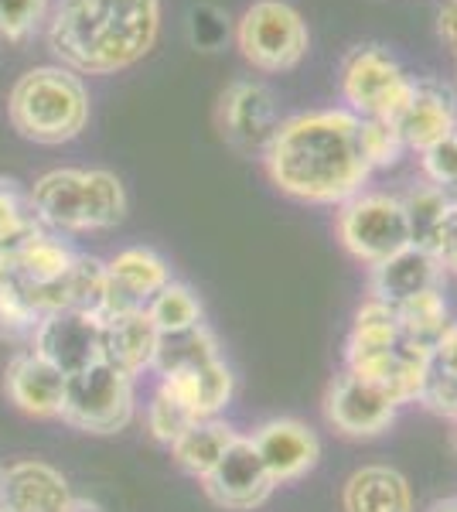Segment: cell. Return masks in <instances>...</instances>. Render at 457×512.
<instances>
[{"label":"cell","instance_id":"6da1fadb","mask_svg":"<svg viewBox=\"0 0 457 512\" xmlns=\"http://www.w3.org/2000/svg\"><path fill=\"white\" fill-rule=\"evenodd\" d=\"M263 168L280 195L307 205H345L369 181L362 154V117L345 106L280 120Z\"/></svg>","mask_w":457,"mask_h":512},{"label":"cell","instance_id":"7a4b0ae2","mask_svg":"<svg viewBox=\"0 0 457 512\" xmlns=\"http://www.w3.org/2000/svg\"><path fill=\"white\" fill-rule=\"evenodd\" d=\"M161 0H55L45 21L48 52L76 76H116L151 55Z\"/></svg>","mask_w":457,"mask_h":512},{"label":"cell","instance_id":"3957f363","mask_svg":"<svg viewBox=\"0 0 457 512\" xmlns=\"http://www.w3.org/2000/svg\"><path fill=\"white\" fill-rule=\"evenodd\" d=\"M427 345L403 335L396 308L382 301H365L355 311L352 332L345 342V369L376 383L396 407L417 403L427 373Z\"/></svg>","mask_w":457,"mask_h":512},{"label":"cell","instance_id":"277c9868","mask_svg":"<svg viewBox=\"0 0 457 512\" xmlns=\"http://www.w3.org/2000/svg\"><path fill=\"white\" fill-rule=\"evenodd\" d=\"M31 192L41 229L52 233H99L127 219L130 198L123 181L106 168H55L45 171Z\"/></svg>","mask_w":457,"mask_h":512},{"label":"cell","instance_id":"5b68a950","mask_svg":"<svg viewBox=\"0 0 457 512\" xmlns=\"http://www.w3.org/2000/svg\"><path fill=\"white\" fill-rule=\"evenodd\" d=\"M7 117L18 137L41 147L76 140L89 123L86 82L65 65H35L11 86Z\"/></svg>","mask_w":457,"mask_h":512},{"label":"cell","instance_id":"8992f818","mask_svg":"<svg viewBox=\"0 0 457 512\" xmlns=\"http://www.w3.org/2000/svg\"><path fill=\"white\" fill-rule=\"evenodd\" d=\"M236 48L256 72H290L311 52V31L287 0H253L236 21Z\"/></svg>","mask_w":457,"mask_h":512},{"label":"cell","instance_id":"52a82bcc","mask_svg":"<svg viewBox=\"0 0 457 512\" xmlns=\"http://www.w3.org/2000/svg\"><path fill=\"white\" fill-rule=\"evenodd\" d=\"M137 414L134 379L113 369L110 362L82 369L76 376H65L62 417L69 427L86 434H120L130 427Z\"/></svg>","mask_w":457,"mask_h":512},{"label":"cell","instance_id":"ba28073f","mask_svg":"<svg viewBox=\"0 0 457 512\" xmlns=\"http://www.w3.org/2000/svg\"><path fill=\"white\" fill-rule=\"evenodd\" d=\"M413 89H417V79L406 76L393 52L382 45H359L342 65L345 110H352L362 120L393 123L410 103Z\"/></svg>","mask_w":457,"mask_h":512},{"label":"cell","instance_id":"9c48e42d","mask_svg":"<svg viewBox=\"0 0 457 512\" xmlns=\"http://www.w3.org/2000/svg\"><path fill=\"white\" fill-rule=\"evenodd\" d=\"M338 209H342L338 212V239L348 256H355L365 267H376L413 243L410 219L396 195L359 192Z\"/></svg>","mask_w":457,"mask_h":512},{"label":"cell","instance_id":"30bf717a","mask_svg":"<svg viewBox=\"0 0 457 512\" xmlns=\"http://www.w3.org/2000/svg\"><path fill=\"white\" fill-rule=\"evenodd\" d=\"M280 103L277 93L260 79H236L222 89L215 123L222 140L243 158H263L273 134L280 127Z\"/></svg>","mask_w":457,"mask_h":512},{"label":"cell","instance_id":"8fae6325","mask_svg":"<svg viewBox=\"0 0 457 512\" xmlns=\"http://www.w3.org/2000/svg\"><path fill=\"white\" fill-rule=\"evenodd\" d=\"M396 414H400V407L376 383L348 373V369L338 379H331L328 393H324V420L352 441H369V437L386 434Z\"/></svg>","mask_w":457,"mask_h":512},{"label":"cell","instance_id":"7c38bea8","mask_svg":"<svg viewBox=\"0 0 457 512\" xmlns=\"http://www.w3.org/2000/svg\"><path fill=\"white\" fill-rule=\"evenodd\" d=\"M205 495L226 512H253L267 506L270 495L277 492L267 465L260 461V454L249 444L246 434H239L229 444V451L219 458V465L202 478Z\"/></svg>","mask_w":457,"mask_h":512},{"label":"cell","instance_id":"4fadbf2b","mask_svg":"<svg viewBox=\"0 0 457 512\" xmlns=\"http://www.w3.org/2000/svg\"><path fill=\"white\" fill-rule=\"evenodd\" d=\"M249 444L267 465L273 485H290L311 475L321 461V437L297 417H273L249 434Z\"/></svg>","mask_w":457,"mask_h":512},{"label":"cell","instance_id":"5bb4252c","mask_svg":"<svg viewBox=\"0 0 457 512\" xmlns=\"http://www.w3.org/2000/svg\"><path fill=\"white\" fill-rule=\"evenodd\" d=\"M31 352L52 362L62 376H76L103 362V325L89 315H76V311H55V315L41 318Z\"/></svg>","mask_w":457,"mask_h":512},{"label":"cell","instance_id":"9a60e30c","mask_svg":"<svg viewBox=\"0 0 457 512\" xmlns=\"http://www.w3.org/2000/svg\"><path fill=\"white\" fill-rule=\"evenodd\" d=\"M106 274H110V301H106L103 321L116 315H127V311L147 308V301L171 284V267L161 253L151 246H127L106 263Z\"/></svg>","mask_w":457,"mask_h":512},{"label":"cell","instance_id":"2e32d148","mask_svg":"<svg viewBox=\"0 0 457 512\" xmlns=\"http://www.w3.org/2000/svg\"><path fill=\"white\" fill-rule=\"evenodd\" d=\"M444 277L447 274L437 263V256L427 246L410 243L406 250L389 256V260L369 267V297L396 308V304L410 301V297H417L423 291L444 287Z\"/></svg>","mask_w":457,"mask_h":512},{"label":"cell","instance_id":"e0dca14e","mask_svg":"<svg viewBox=\"0 0 457 512\" xmlns=\"http://www.w3.org/2000/svg\"><path fill=\"white\" fill-rule=\"evenodd\" d=\"M4 390H7V400L28 417L52 420L62 414L65 376L58 373L52 362H45L31 349H21L11 362H7Z\"/></svg>","mask_w":457,"mask_h":512},{"label":"cell","instance_id":"ac0fdd59","mask_svg":"<svg viewBox=\"0 0 457 512\" xmlns=\"http://www.w3.org/2000/svg\"><path fill=\"white\" fill-rule=\"evenodd\" d=\"M457 123V103L440 82L417 79L410 103L400 110V117L393 120L396 134L403 137L406 151H430L434 144H440L444 137L454 134Z\"/></svg>","mask_w":457,"mask_h":512},{"label":"cell","instance_id":"d6986e66","mask_svg":"<svg viewBox=\"0 0 457 512\" xmlns=\"http://www.w3.org/2000/svg\"><path fill=\"white\" fill-rule=\"evenodd\" d=\"M72 499L69 482L58 468L45 461H14L4 465L0 478V502L4 512H62Z\"/></svg>","mask_w":457,"mask_h":512},{"label":"cell","instance_id":"ffe728a7","mask_svg":"<svg viewBox=\"0 0 457 512\" xmlns=\"http://www.w3.org/2000/svg\"><path fill=\"white\" fill-rule=\"evenodd\" d=\"M157 386L174 396L195 420L219 417L236 396V376H232L226 359L205 362V366L195 369H178V373L161 376Z\"/></svg>","mask_w":457,"mask_h":512},{"label":"cell","instance_id":"44dd1931","mask_svg":"<svg viewBox=\"0 0 457 512\" xmlns=\"http://www.w3.org/2000/svg\"><path fill=\"white\" fill-rule=\"evenodd\" d=\"M157 345H161V332L144 308L103 321V362H110L123 376L134 379L151 369Z\"/></svg>","mask_w":457,"mask_h":512},{"label":"cell","instance_id":"7402d4cb","mask_svg":"<svg viewBox=\"0 0 457 512\" xmlns=\"http://www.w3.org/2000/svg\"><path fill=\"white\" fill-rule=\"evenodd\" d=\"M342 512H413V485L393 465H362L342 485Z\"/></svg>","mask_w":457,"mask_h":512},{"label":"cell","instance_id":"603a6c76","mask_svg":"<svg viewBox=\"0 0 457 512\" xmlns=\"http://www.w3.org/2000/svg\"><path fill=\"white\" fill-rule=\"evenodd\" d=\"M76 256L79 253L52 229H35L14 246V277L28 287H48L69 274Z\"/></svg>","mask_w":457,"mask_h":512},{"label":"cell","instance_id":"cb8c5ba5","mask_svg":"<svg viewBox=\"0 0 457 512\" xmlns=\"http://www.w3.org/2000/svg\"><path fill=\"white\" fill-rule=\"evenodd\" d=\"M236 437H239L236 427L226 424L222 417L195 420V424L171 444V458L181 472L202 482V478L219 465V458L229 451V444L236 441Z\"/></svg>","mask_w":457,"mask_h":512},{"label":"cell","instance_id":"d4e9b609","mask_svg":"<svg viewBox=\"0 0 457 512\" xmlns=\"http://www.w3.org/2000/svg\"><path fill=\"white\" fill-rule=\"evenodd\" d=\"M417 403L444 420H457V321H451L447 332L430 345Z\"/></svg>","mask_w":457,"mask_h":512},{"label":"cell","instance_id":"484cf974","mask_svg":"<svg viewBox=\"0 0 457 512\" xmlns=\"http://www.w3.org/2000/svg\"><path fill=\"white\" fill-rule=\"evenodd\" d=\"M215 359H222L219 338H215L209 325H195L178 335H161V345H157L151 369L157 376H168V373H178V369L205 366V362H215Z\"/></svg>","mask_w":457,"mask_h":512},{"label":"cell","instance_id":"4316f807","mask_svg":"<svg viewBox=\"0 0 457 512\" xmlns=\"http://www.w3.org/2000/svg\"><path fill=\"white\" fill-rule=\"evenodd\" d=\"M396 318H400V328L410 342L430 349L451 325V304L444 297V287H434V291H423L410 301L396 304Z\"/></svg>","mask_w":457,"mask_h":512},{"label":"cell","instance_id":"83f0119b","mask_svg":"<svg viewBox=\"0 0 457 512\" xmlns=\"http://www.w3.org/2000/svg\"><path fill=\"white\" fill-rule=\"evenodd\" d=\"M147 315H151L154 328L161 335H178L188 332L195 325H205V308L198 301V294L181 280H171L168 287H161L151 301H147Z\"/></svg>","mask_w":457,"mask_h":512},{"label":"cell","instance_id":"f1b7e54d","mask_svg":"<svg viewBox=\"0 0 457 512\" xmlns=\"http://www.w3.org/2000/svg\"><path fill=\"white\" fill-rule=\"evenodd\" d=\"M41 318L45 315L28 301L18 277L0 284V342L18 345V349H31Z\"/></svg>","mask_w":457,"mask_h":512},{"label":"cell","instance_id":"f546056e","mask_svg":"<svg viewBox=\"0 0 457 512\" xmlns=\"http://www.w3.org/2000/svg\"><path fill=\"white\" fill-rule=\"evenodd\" d=\"M38 226L31 192L14 178H0V246H18Z\"/></svg>","mask_w":457,"mask_h":512},{"label":"cell","instance_id":"4dcf8cb0","mask_svg":"<svg viewBox=\"0 0 457 512\" xmlns=\"http://www.w3.org/2000/svg\"><path fill=\"white\" fill-rule=\"evenodd\" d=\"M400 202H403V209H406V219H410L413 243L427 246V239L437 229V222H440V216H444V209L451 205V195H447V188L434 185V181H423V185L413 188L410 195H403Z\"/></svg>","mask_w":457,"mask_h":512},{"label":"cell","instance_id":"1f68e13d","mask_svg":"<svg viewBox=\"0 0 457 512\" xmlns=\"http://www.w3.org/2000/svg\"><path fill=\"white\" fill-rule=\"evenodd\" d=\"M191 424H195V417H191L174 396H168L161 386H157L151 403H147V431H151L154 441L164 444V448H171Z\"/></svg>","mask_w":457,"mask_h":512},{"label":"cell","instance_id":"d6a6232c","mask_svg":"<svg viewBox=\"0 0 457 512\" xmlns=\"http://www.w3.org/2000/svg\"><path fill=\"white\" fill-rule=\"evenodd\" d=\"M52 14V0H0V38L28 41L38 28H45Z\"/></svg>","mask_w":457,"mask_h":512},{"label":"cell","instance_id":"836d02e7","mask_svg":"<svg viewBox=\"0 0 457 512\" xmlns=\"http://www.w3.org/2000/svg\"><path fill=\"white\" fill-rule=\"evenodd\" d=\"M362 154L372 171L396 168L406 154V144L389 120H362Z\"/></svg>","mask_w":457,"mask_h":512},{"label":"cell","instance_id":"e575fe53","mask_svg":"<svg viewBox=\"0 0 457 512\" xmlns=\"http://www.w3.org/2000/svg\"><path fill=\"white\" fill-rule=\"evenodd\" d=\"M188 35H191V45L195 48L215 52V48L229 38V14L219 11L215 4H198L188 18Z\"/></svg>","mask_w":457,"mask_h":512},{"label":"cell","instance_id":"d590c367","mask_svg":"<svg viewBox=\"0 0 457 512\" xmlns=\"http://www.w3.org/2000/svg\"><path fill=\"white\" fill-rule=\"evenodd\" d=\"M420 161H423L427 181H434L440 188H457V137L454 134L434 144L430 151H423Z\"/></svg>","mask_w":457,"mask_h":512},{"label":"cell","instance_id":"8d00e7d4","mask_svg":"<svg viewBox=\"0 0 457 512\" xmlns=\"http://www.w3.org/2000/svg\"><path fill=\"white\" fill-rule=\"evenodd\" d=\"M427 250L437 256V263L444 267V274L457 277V202L451 198V205L444 209L437 229L427 239Z\"/></svg>","mask_w":457,"mask_h":512},{"label":"cell","instance_id":"74e56055","mask_svg":"<svg viewBox=\"0 0 457 512\" xmlns=\"http://www.w3.org/2000/svg\"><path fill=\"white\" fill-rule=\"evenodd\" d=\"M437 35L457 52V0H444V7L437 11Z\"/></svg>","mask_w":457,"mask_h":512},{"label":"cell","instance_id":"f35d334b","mask_svg":"<svg viewBox=\"0 0 457 512\" xmlns=\"http://www.w3.org/2000/svg\"><path fill=\"white\" fill-rule=\"evenodd\" d=\"M62 512H106V509L99 506L96 499H86V495H72V499L62 506Z\"/></svg>","mask_w":457,"mask_h":512},{"label":"cell","instance_id":"ab89813d","mask_svg":"<svg viewBox=\"0 0 457 512\" xmlns=\"http://www.w3.org/2000/svg\"><path fill=\"white\" fill-rule=\"evenodd\" d=\"M14 280V246H0V284Z\"/></svg>","mask_w":457,"mask_h":512},{"label":"cell","instance_id":"60d3db41","mask_svg":"<svg viewBox=\"0 0 457 512\" xmlns=\"http://www.w3.org/2000/svg\"><path fill=\"white\" fill-rule=\"evenodd\" d=\"M427 512H457V495L454 499H440V502H434Z\"/></svg>","mask_w":457,"mask_h":512},{"label":"cell","instance_id":"b9f144b4","mask_svg":"<svg viewBox=\"0 0 457 512\" xmlns=\"http://www.w3.org/2000/svg\"><path fill=\"white\" fill-rule=\"evenodd\" d=\"M0 478H4V465H0Z\"/></svg>","mask_w":457,"mask_h":512},{"label":"cell","instance_id":"7bdbcfd3","mask_svg":"<svg viewBox=\"0 0 457 512\" xmlns=\"http://www.w3.org/2000/svg\"><path fill=\"white\" fill-rule=\"evenodd\" d=\"M454 137H457V123H454Z\"/></svg>","mask_w":457,"mask_h":512},{"label":"cell","instance_id":"ee69618b","mask_svg":"<svg viewBox=\"0 0 457 512\" xmlns=\"http://www.w3.org/2000/svg\"><path fill=\"white\" fill-rule=\"evenodd\" d=\"M454 202H457V188H454Z\"/></svg>","mask_w":457,"mask_h":512},{"label":"cell","instance_id":"f6af8a7d","mask_svg":"<svg viewBox=\"0 0 457 512\" xmlns=\"http://www.w3.org/2000/svg\"><path fill=\"white\" fill-rule=\"evenodd\" d=\"M0 512H4V502H0Z\"/></svg>","mask_w":457,"mask_h":512},{"label":"cell","instance_id":"bcb514c9","mask_svg":"<svg viewBox=\"0 0 457 512\" xmlns=\"http://www.w3.org/2000/svg\"><path fill=\"white\" fill-rule=\"evenodd\" d=\"M454 424H457V420H454Z\"/></svg>","mask_w":457,"mask_h":512}]
</instances>
